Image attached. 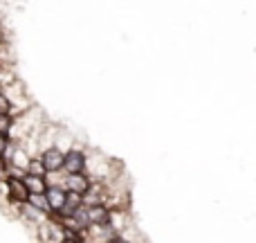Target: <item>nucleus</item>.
I'll return each mask as SVG.
<instances>
[{
    "label": "nucleus",
    "instance_id": "10",
    "mask_svg": "<svg viewBox=\"0 0 256 243\" xmlns=\"http://www.w3.org/2000/svg\"><path fill=\"white\" fill-rule=\"evenodd\" d=\"M12 128H14V117L12 115H4L0 113V135H12Z\"/></svg>",
    "mask_w": 256,
    "mask_h": 243
},
{
    "label": "nucleus",
    "instance_id": "9",
    "mask_svg": "<svg viewBox=\"0 0 256 243\" xmlns=\"http://www.w3.org/2000/svg\"><path fill=\"white\" fill-rule=\"evenodd\" d=\"M27 173H32V176H45V167H43V162H40V158L38 155H34V158L27 162V169H25Z\"/></svg>",
    "mask_w": 256,
    "mask_h": 243
},
{
    "label": "nucleus",
    "instance_id": "13",
    "mask_svg": "<svg viewBox=\"0 0 256 243\" xmlns=\"http://www.w3.org/2000/svg\"><path fill=\"white\" fill-rule=\"evenodd\" d=\"M4 176H7V160L4 155H0V180H4Z\"/></svg>",
    "mask_w": 256,
    "mask_h": 243
},
{
    "label": "nucleus",
    "instance_id": "8",
    "mask_svg": "<svg viewBox=\"0 0 256 243\" xmlns=\"http://www.w3.org/2000/svg\"><path fill=\"white\" fill-rule=\"evenodd\" d=\"M25 187L27 191L32 194H45V189H48V178L45 176H32V173H25Z\"/></svg>",
    "mask_w": 256,
    "mask_h": 243
},
{
    "label": "nucleus",
    "instance_id": "12",
    "mask_svg": "<svg viewBox=\"0 0 256 243\" xmlns=\"http://www.w3.org/2000/svg\"><path fill=\"white\" fill-rule=\"evenodd\" d=\"M9 144H12V140H9L7 135H0V155H7Z\"/></svg>",
    "mask_w": 256,
    "mask_h": 243
},
{
    "label": "nucleus",
    "instance_id": "7",
    "mask_svg": "<svg viewBox=\"0 0 256 243\" xmlns=\"http://www.w3.org/2000/svg\"><path fill=\"white\" fill-rule=\"evenodd\" d=\"M86 214H88L90 225H104V223H110V214L112 209L108 205L99 203V205H86Z\"/></svg>",
    "mask_w": 256,
    "mask_h": 243
},
{
    "label": "nucleus",
    "instance_id": "16",
    "mask_svg": "<svg viewBox=\"0 0 256 243\" xmlns=\"http://www.w3.org/2000/svg\"><path fill=\"white\" fill-rule=\"evenodd\" d=\"M84 243H90V241H84Z\"/></svg>",
    "mask_w": 256,
    "mask_h": 243
},
{
    "label": "nucleus",
    "instance_id": "15",
    "mask_svg": "<svg viewBox=\"0 0 256 243\" xmlns=\"http://www.w3.org/2000/svg\"><path fill=\"white\" fill-rule=\"evenodd\" d=\"M110 243H132V241H128L124 234H117V236H115V239H112Z\"/></svg>",
    "mask_w": 256,
    "mask_h": 243
},
{
    "label": "nucleus",
    "instance_id": "3",
    "mask_svg": "<svg viewBox=\"0 0 256 243\" xmlns=\"http://www.w3.org/2000/svg\"><path fill=\"white\" fill-rule=\"evenodd\" d=\"M34 230H36V234H38L40 243H58L66 236L63 225L58 223V218H54V216H48L43 223H38Z\"/></svg>",
    "mask_w": 256,
    "mask_h": 243
},
{
    "label": "nucleus",
    "instance_id": "6",
    "mask_svg": "<svg viewBox=\"0 0 256 243\" xmlns=\"http://www.w3.org/2000/svg\"><path fill=\"white\" fill-rule=\"evenodd\" d=\"M45 200H48V207H50V216H58L63 209V205H66V198H68V191L63 189L61 185H56V182H52V185H48V189H45Z\"/></svg>",
    "mask_w": 256,
    "mask_h": 243
},
{
    "label": "nucleus",
    "instance_id": "14",
    "mask_svg": "<svg viewBox=\"0 0 256 243\" xmlns=\"http://www.w3.org/2000/svg\"><path fill=\"white\" fill-rule=\"evenodd\" d=\"M58 243H84V239H79V236H72V234H68V236H63Z\"/></svg>",
    "mask_w": 256,
    "mask_h": 243
},
{
    "label": "nucleus",
    "instance_id": "11",
    "mask_svg": "<svg viewBox=\"0 0 256 243\" xmlns=\"http://www.w3.org/2000/svg\"><path fill=\"white\" fill-rule=\"evenodd\" d=\"M0 113H4V115H12L14 117V104H12V99L7 97V95L0 90Z\"/></svg>",
    "mask_w": 256,
    "mask_h": 243
},
{
    "label": "nucleus",
    "instance_id": "1",
    "mask_svg": "<svg viewBox=\"0 0 256 243\" xmlns=\"http://www.w3.org/2000/svg\"><path fill=\"white\" fill-rule=\"evenodd\" d=\"M2 189H4V198L9 200V205H25L30 200V191H27L22 178H4Z\"/></svg>",
    "mask_w": 256,
    "mask_h": 243
},
{
    "label": "nucleus",
    "instance_id": "5",
    "mask_svg": "<svg viewBox=\"0 0 256 243\" xmlns=\"http://www.w3.org/2000/svg\"><path fill=\"white\" fill-rule=\"evenodd\" d=\"M58 185H61L66 191H72V194L84 196L86 191L90 189V185H92V178H90L86 171L84 173H63Z\"/></svg>",
    "mask_w": 256,
    "mask_h": 243
},
{
    "label": "nucleus",
    "instance_id": "4",
    "mask_svg": "<svg viewBox=\"0 0 256 243\" xmlns=\"http://www.w3.org/2000/svg\"><path fill=\"white\" fill-rule=\"evenodd\" d=\"M88 167V153L79 146H70L63 160V173H84Z\"/></svg>",
    "mask_w": 256,
    "mask_h": 243
},
{
    "label": "nucleus",
    "instance_id": "2",
    "mask_svg": "<svg viewBox=\"0 0 256 243\" xmlns=\"http://www.w3.org/2000/svg\"><path fill=\"white\" fill-rule=\"evenodd\" d=\"M40 162H43L45 171L48 173H61L63 171V160H66V151L56 144H50L45 149H40L38 153Z\"/></svg>",
    "mask_w": 256,
    "mask_h": 243
}]
</instances>
